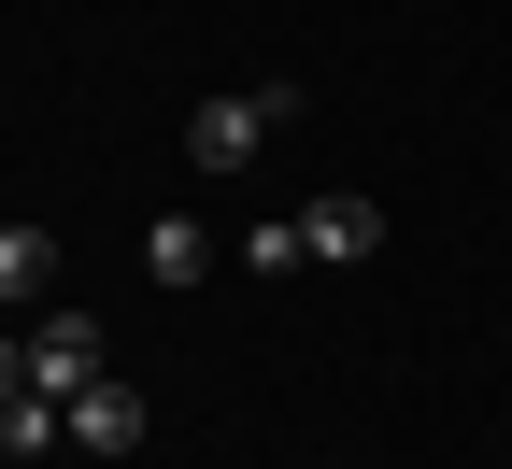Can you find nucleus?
Masks as SVG:
<instances>
[{
    "label": "nucleus",
    "instance_id": "nucleus-1",
    "mask_svg": "<svg viewBox=\"0 0 512 469\" xmlns=\"http://www.w3.org/2000/svg\"><path fill=\"white\" fill-rule=\"evenodd\" d=\"M285 114H299V86H242V100H200V114H185V143H200V171H242Z\"/></svg>",
    "mask_w": 512,
    "mask_h": 469
},
{
    "label": "nucleus",
    "instance_id": "nucleus-3",
    "mask_svg": "<svg viewBox=\"0 0 512 469\" xmlns=\"http://www.w3.org/2000/svg\"><path fill=\"white\" fill-rule=\"evenodd\" d=\"M29 384H43V398L100 384V327H86V313H43V327H29Z\"/></svg>",
    "mask_w": 512,
    "mask_h": 469
},
{
    "label": "nucleus",
    "instance_id": "nucleus-6",
    "mask_svg": "<svg viewBox=\"0 0 512 469\" xmlns=\"http://www.w3.org/2000/svg\"><path fill=\"white\" fill-rule=\"evenodd\" d=\"M143 285H200V228H143Z\"/></svg>",
    "mask_w": 512,
    "mask_h": 469
},
{
    "label": "nucleus",
    "instance_id": "nucleus-2",
    "mask_svg": "<svg viewBox=\"0 0 512 469\" xmlns=\"http://www.w3.org/2000/svg\"><path fill=\"white\" fill-rule=\"evenodd\" d=\"M143 427H157V413H143V384H114V370L72 384V455H143Z\"/></svg>",
    "mask_w": 512,
    "mask_h": 469
},
{
    "label": "nucleus",
    "instance_id": "nucleus-5",
    "mask_svg": "<svg viewBox=\"0 0 512 469\" xmlns=\"http://www.w3.org/2000/svg\"><path fill=\"white\" fill-rule=\"evenodd\" d=\"M43 285H57V242H43V228H0V299H15V313H29Z\"/></svg>",
    "mask_w": 512,
    "mask_h": 469
},
{
    "label": "nucleus",
    "instance_id": "nucleus-4",
    "mask_svg": "<svg viewBox=\"0 0 512 469\" xmlns=\"http://www.w3.org/2000/svg\"><path fill=\"white\" fill-rule=\"evenodd\" d=\"M299 242H313V256H370V242H384V199L328 185V199H313V214H299Z\"/></svg>",
    "mask_w": 512,
    "mask_h": 469
}]
</instances>
